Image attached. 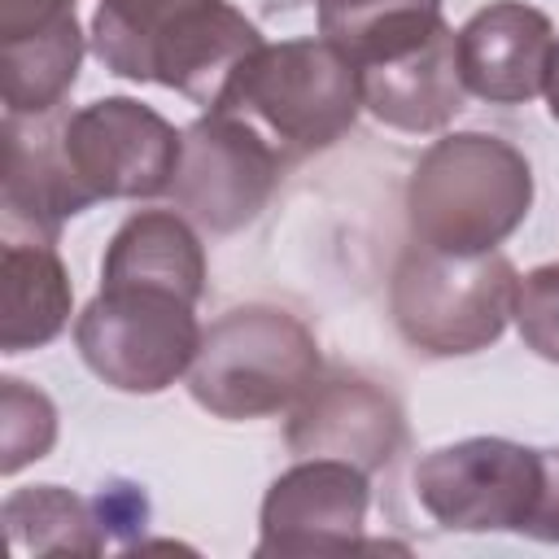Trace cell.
Returning a JSON list of instances; mask_svg holds the SVG:
<instances>
[{
    "label": "cell",
    "instance_id": "6da1fadb",
    "mask_svg": "<svg viewBox=\"0 0 559 559\" xmlns=\"http://www.w3.org/2000/svg\"><path fill=\"white\" fill-rule=\"evenodd\" d=\"M87 39L109 74L175 87L205 109L231 70L266 44L227 0H96Z\"/></svg>",
    "mask_w": 559,
    "mask_h": 559
},
{
    "label": "cell",
    "instance_id": "7a4b0ae2",
    "mask_svg": "<svg viewBox=\"0 0 559 559\" xmlns=\"http://www.w3.org/2000/svg\"><path fill=\"white\" fill-rule=\"evenodd\" d=\"M533 210V166L502 135L454 131L424 148L406 183L415 245L441 253H489Z\"/></svg>",
    "mask_w": 559,
    "mask_h": 559
},
{
    "label": "cell",
    "instance_id": "3957f363",
    "mask_svg": "<svg viewBox=\"0 0 559 559\" xmlns=\"http://www.w3.org/2000/svg\"><path fill=\"white\" fill-rule=\"evenodd\" d=\"M210 109L258 127L280 148L284 166H293L310 153H323L354 127L362 109V83L358 66L332 39L301 35L249 52Z\"/></svg>",
    "mask_w": 559,
    "mask_h": 559
},
{
    "label": "cell",
    "instance_id": "277c9868",
    "mask_svg": "<svg viewBox=\"0 0 559 559\" xmlns=\"http://www.w3.org/2000/svg\"><path fill=\"white\" fill-rule=\"evenodd\" d=\"M314 332L280 306H236L201 332L188 393L218 419H262L297 406L319 380Z\"/></svg>",
    "mask_w": 559,
    "mask_h": 559
},
{
    "label": "cell",
    "instance_id": "5b68a950",
    "mask_svg": "<svg viewBox=\"0 0 559 559\" xmlns=\"http://www.w3.org/2000/svg\"><path fill=\"white\" fill-rule=\"evenodd\" d=\"M520 275L511 258L489 253H441L411 245L389 284V310L402 341L428 358H463L489 349L515 314Z\"/></svg>",
    "mask_w": 559,
    "mask_h": 559
},
{
    "label": "cell",
    "instance_id": "8992f818",
    "mask_svg": "<svg viewBox=\"0 0 559 559\" xmlns=\"http://www.w3.org/2000/svg\"><path fill=\"white\" fill-rule=\"evenodd\" d=\"M74 345L96 380L118 393H162L201 349L197 301L153 284H100L74 319Z\"/></svg>",
    "mask_w": 559,
    "mask_h": 559
},
{
    "label": "cell",
    "instance_id": "52a82bcc",
    "mask_svg": "<svg viewBox=\"0 0 559 559\" xmlns=\"http://www.w3.org/2000/svg\"><path fill=\"white\" fill-rule=\"evenodd\" d=\"M419 507L450 533H533L546 489V450L507 437H463L428 450L415 472Z\"/></svg>",
    "mask_w": 559,
    "mask_h": 559
},
{
    "label": "cell",
    "instance_id": "ba28073f",
    "mask_svg": "<svg viewBox=\"0 0 559 559\" xmlns=\"http://www.w3.org/2000/svg\"><path fill=\"white\" fill-rule=\"evenodd\" d=\"M57 140L79 192L92 205L170 192L183 148V131L135 96H100L57 118Z\"/></svg>",
    "mask_w": 559,
    "mask_h": 559
},
{
    "label": "cell",
    "instance_id": "9c48e42d",
    "mask_svg": "<svg viewBox=\"0 0 559 559\" xmlns=\"http://www.w3.org/2000/svg\"><path fill=\"white\" fill-rule=\"evenodd\" d=\"M280 175H284V157L258 127H249L236 114L205 109L183 131L170 201L201 231L231 236L266 210Z\"/></svg>",
    "mask_w": 559,
    "mask_h": 559
},
{
    "label": "cell",
    "instance_id": "30bf717a",
    "mask_svg": "<svg viewBox=\"0 0 559 559\" xmlns=\"http://www.w3.org/2000/svg\"><path fill=\"white\" fill-rule=\"evenodd\" d=\"M371 507L367 472L345 459H297L280 472L258 515V559L341 555L362 546Z\"/></svg>",
    "mask_w": 559,
    "mask_h": 559
},
{
    "label": "cell",
    "instance_id": "8fae6325",
    "mask_svg": "<svg viewBox=\"0 0 559 559\" xmlns=\"http://www.w3.org/2000/svg\"><path fill=\"white\" fill-rule=\"evenodd\" d=\"M284 441L297 459H345L367 476L389 467L406 445L402 402L367 376H328L293 406Z\"/></svg>",
    "mask_w": 559,
    "mask_h": 559
},
{
    "label": "cell",
    "instance_id": "7c38bea8",
    "mask_svg": "<svg viewBox=\"0 0 559 559\" xmlns=\"http://www.w3.org/2000/svg\"><path fill=\"white\" fill-rule=\"evenodd\" d=\"M463 87L489 105H524L546 92L555 61V26L542 9L524 0H493L476 9L459 35Z\"/></svg>",
    "mask_w": 559,
    "mask_h": 559
},
{
    "label": "cell",
    "instance_id": "4fadbf2b",
    "mask_svg": "<svg viewBox=\"0 0 559 559\" xmlns=\"http://www.w3.org/2000/svg\"><path fill=\"white\" fill-rule=\"evenodd\" d=\"M0 210H4V236L17 240H48L57 245L61 223L92 210V201L79 192L57 122L44 118H22L4 114V188H0Z\"/></svg>",
    "mask_w": 559,
    "mask_h": 559
},
{
    "label": "cell",
    "instance_id": "5bb4252c",
    "mask_svg": "<svg viewBox=\"0 0 559 559\" xmlns=\"http://www.w3.org/2000/svg\"><path fill=\"white\" fill-rule=\"evenodd\" d=\"M358 83H362V109H371L384 127L411 135L441 131L463 109V92H467L450 26H441L432 39H424L419 48L393 61L362 66Z\"/></svg>",
    "mask_w": 559,
    "mask_h": 559
},
{
    "label": "cell",
    "instance_id": "9a60e30c",
    "mask_svg": "<svg viewBox=\"0 0 559 559\" xmlns=\"http://www.w3.org/2000/svg\"><path fill=\"white\" fill-rule=\"evenodd\" d=\"M100 284H153V288H170L188 301H201L205 245L183 214L140 210L105 245Z\"/></svg>",
    "mask_w": 559,
    "mask_h": 559
},
{
    "label": "cell",
    "instance_id": "2e32d148",
    "mask_svg": "<svg viewBox=\"0 0 559 559\" xmlns=\"http://www.w3.org/2000/svg\"><path fill=\"white\" fill-rule=\"evenodd\" d=\"M0 293H4V319H0L4 354L44 349L48 341H57L66 332L74 288H70V271H66L57 245L4 236Z\"/></svg>",
    "mask_w": 559,
    "mask_h": 559
},
{
    "label": "cell",
    "instance_id": "e0dca14e",
    "mask_svg": "<svg viewBox=\"0 0 559 559\" xmlns=\"http://www.w3.org/2000/svg\"><path fill=\"white\" fill-rule=\"evenodd\" d=\"M314 13L319 35L358 70L402 57L445 26L441 0H314Z\"/></svg>",
    "mask_w": 559,
    "mask_h": 559
},
{
    "label": "cell",
    "instance_id": "ac0fdd59",
    "mask_svg": "<svg viewBox=\"0 0 559 559\" xmlns=\"http://www.w3.org/2000/svg\"><path fill=\"white\" fill-rule=\"evenodd\" d=\"M13 555H100L109 546L96 502L61 489L31 485L13 489L0 507Z\"/></svg>",
    "mask_w": 559,
    "mask_h": 559
},
{
    "label": "cell",
    "instance_id": "d6986e66",
    "mask_svg": "<svg viewBox=\"0 0 559 559\" xmlns=\"http://www.w3.org/2000/svg\"><path fill=\"white\" fill-rule=\"evenodd\" d=\"M83 66V31L79 22H66L61 31L0 44V92H4V114L22 118H44L52 114L66 92L74 87Z\"/></svg>",
    "mask_w": 559,
    "mask_h": 559
},
{
    "label": "cell",
    "instance_id": "ffe728a7",
    "mask_svg": "<svg viewBox=\"0 0 559 559\" xmlns=\"http://www.w3.org/2000/svg\"><path fill=\"white\" fill-rule=\"evenodd\" d=\"M57 441V406L35 384L4 376L0 380V472L17 476L26 463H39Z\"/></svg>",
    "mask_w": 559,
    "mask_h": 559
},
{
    "label": "cell",
    "instance_id": "44dd1931",
    "mask_svg": "<svg viewBox=\"0 0 559 559\" xmlns=\"http://www.w3.org/2000/svg\"><path fill=\"white\" fill-rule=\"evenodd\" d=\"M515 328H520V341L546 358V362H559V262H546V266H533L520 288H515Z\"/></svg>",
    "mask_w": 559,
    "mask_h": 559
},
{
    "label": "cell",
    "instance_id": "7402d4cb",
    "mask_svg": "<svg viewBox=\"0 0 559 559\" xmlns=\"http://www.w3.org/2000/svg\"><path fill=\"white\" fill-rule=\"evenodd\" d=\"M74 17V0H0V44L61 31Z\"/></svg>",
    "mask_w": 559,
    "mask_h": 559
},
{
    "label": "cell",
    "instance_id": "603a6c76",
    "mask_svg": "<svg viewBox=\"0 0 559 559\" xmlns=\"http://www.w3.org/2000/svg\"><path fill=\"white\" fill-rule=\"evenodd\" d=\"M546 109H550V118L559 122V39H555V61H550V79H546Z\"/></svg>",
    "mask_w": 559,
    "mask_h": 559
}]
</instances>
